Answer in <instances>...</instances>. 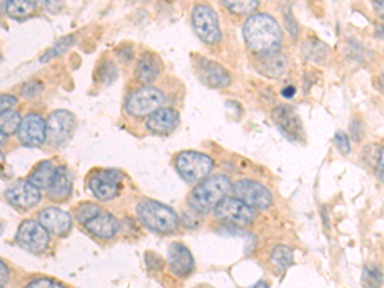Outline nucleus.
<instances>
[{"label": "nucleus", "instance_id": "30", "mask_svg": "<svg viewBox=\"0 0 384 288\" xmlns=\"http://www.w3.org/2000/svg\"><path fill=\"white\" fill-rule=\"evenodd\" d=\"M72 44L73 36H67V38L61 39V40L56 42V45H54L53 48L48 50L44 56H41V62H45V61H49V59H51V58H54V56L63 54L64 51H65V50H68Z\"/></svg>", "mask_w": 384, "mask_h": 288}, {"label": "nucleus", "instance_id": "24", "mask_svg": "<svg viewBox=\"0 0 384 288\" xmlns=\"http://www.w3.org/2000/svg\"><path fill=\"white\" fill-rule=\"evenodd\" d=\"M304 54L314 62H324L328 56L329 49L318 39H309L304 45Z\"/></svg>", "mask_w": 384, "mask_h": 288}, {"label": "nucleus", "instance_id": "27", "mask_svg": "<svg viewBox=\"0 0 384 288\" xmlns=\"http://www.w3.org/2000/svg\"><path fill=\"white\" fill-rule=\"evenodd\" d=\"M361 283L365 288H381L383 285V273L374 265H367L362 271Z\"/></svg>", "mask_w": 384, "mask_h": 288}, {"label": "nucleus", "instance_id": "17", "mask_svg": "<svg viewBox=\"0 0 384 288\" xmlns=\"http://www.w3.org/2000/svg\"><path fill=\"white\" fill-rule=\"evenodd\" d=\"M179 113L172 108H161L146 120V128L154 135H169L179 125Z\"/></svg>", "mask_w": 384, "mask_h": 288}, {"label": "nucleus", "instance_id": "20", "mask_svg": "<svg viewBox=\"0 0 384 288\" xmlns=\"http://www.w3.org/2000/svg\"><path fill=\"white\" fill-rule=\"evenodd\" d=\"M161 71H163V62L159 56H157L155 53H145L144 56H141L138 59V63L135 68V74L137 80L144 83H150L159 76Z\"/></svg>", "mask_w": 384, "mask_h": 288}, {"label": "nucleus", "instance_id": "10", "mask_svg": "<svg viewBox=\"0 0 384 288\" xmlns=\"http://www.w3.org/2000/svg\"><path fill=\"white\" fill-rule=\"evenodd\" d=\"M16 241L24 250L39 254L48 248L49 231L36 221H24L18 228Z\"/></svg>", "mask_w": 384, "mask_h": 288}, {"label": "nucleus", "instance_id": "11", "mask_svg": "<svg viewBox=\"0 0 384 288\" xmlns=\"http://www.w3.org/2000/svg\"><path fill=\"white\" fill-rule=\"evenodd\" d=\"M232 191L239 200L253 209H266L272 204V192L256 181H239L233 186Z\"/></svg>", "mask_w": 384, "mask_h": 288}, {"label": "nucleus", "instance_id": "16", "mask_svg": "<svg viewBox=\"0 0 384 288\" xmlns=\"http://www.w3.org/2000/svg\"><path fill=\"white\" fill-rule=\"evenodd\" d=\"M120 176L115 170H99L88 181V189L99 200H111L118 193Z\"/></svg>", "mask_w": 384, "mask_h": 288}, {"label": "nucleus", "instance_id": "8", "mask_svg": "<svg viewBox=\"0 0 384 288\" xmlns=\"http://www.w3.org/2000/svg\"><path fill=\"white\" fill-rule=\"evenodd\" d=\"M76 127V117L64 109L54 111L47 120V143L53 147L63 146L72 136Z\"/></svg>", "mask_w": 384, "mask_h": 288}, {"label": "nucleus", "instance_id": "31", "mask_svg": "<svg viewBox=\"0 0 384 288\" xmlns=\"http://www.w3.org/2000/svg\"><path fill=\"white\" fill-rule=\"evenodd\" d=\"M97 73H99V79L105 85L112 83L113 81L115 80L117 76H118V71H117L115 65L112 62H105V63L102 64L97 70Z\"/></svg>", "mask_w": 384, "mask_h": 288}, {"label": "nucleus", "instance_id": "37", "mask_svg": "<svg viewBox=\"0 0 384 288\" xmlns=\"http://www.w3.org/2000/svg\"><path fill=\"white\" fill-rule=\"evenodd\" d=\"M378 164L384 170V147H382L381 152L378 154Z\"/></svg>", "mask_w": 384, "mask_h": 288}, {"label": "nucleus", "instance_id": "4", "mask_svg": "<svg viewBox=\"0 0 384 288\" xmlns=\"http://www.w3.org/2000/svg\"><path fill=\"white\" fill-rule=\"evenodd\" d=\"M76 216L88 232L99 239H112L118 231L117 219L95 204L88 202L81 205L79 210H76Z\"/></svg>", "mask_w": 384, "mask_h": 288}, {"label": "nucleus", "instance_id": "12", "mask_svg": "<svg viewBox=\"0 0 384 288\" xmlns=\"http://www.w3.org/2000/svg\"><path fill=\"white\" fill-rule=\"evenodd\" d=\"M193 67L199 80L209 88H223L231 83V74L216 61L199 56L195 61Z\"/></svg>", "mask_w": 384, "mask_h": 288}, {"label": "nucleus", "instance_id": "15", "mask_svg": "<svg viewBox=\"0 0 384 288\" xmlns=\"http://www.w3.org/2000/svg\"><path fill=\"white\" fill-rule=\"evenodd\" d=\"M272 118L277 127L280 128V132L289 140L296 141L303 136V120H300L298 114L291 106L282 105L275 108L273 111Z\"/></svg>", "mask_w": 384, "mask_h": 288}, {"label": "nucleus", "instance_id": "19", "mask_svg": "<svg viewBox=\"0 0 384 288\" xmlns=\"http://www.w3.org/2000/svg\"><path fill=\"white\" fill-rule=\"evenodd\" d=\"M40 223L54 234H64L68 232L72 225V218L62 209L47 208L39 214Z\"/></svg>", "mask_w": 384, "mask_h": 288}, {"label": "nucleus", "instance_id": "6", "mask_svg": "<svg viewBox=\"0 0 384 288\" xmlns=\"http://www.w3.org/2000/svg\"><path fill=\"white\" fill-rule=\"evenodd\" d=\"M164 103L166 96L159 88L144 86L129 95L126 103V111L132 117H150L161 109Z\"/></svg>", "mask_w": 384, "mask_h": 288}, {"label": "nucleus", "instance_id": "22", "mask_svg": "<svg viewBox=\"0 0 384 288\" xmlns=\"http://www.w3.org/2000/svg\"><path fill=\"white\" fill-rule=\"evenodd\" d=\"M71 192H72V181L68 175V170L64 167H58L56 177L48 189L49 199L53 201L67 200Z\"/></svg>", "mask_w": 384, "mask_h": 288}, {"label": "nucleus", "instance_id": "13", "mask_svg": "<svg viewBox=\"0 0 384 288\" xmlns=\"http://www.w3.org/2000/svg\"><path fill=\"white\" fill-rule=\"evenodd\" d=\"M21 144L29 147H38L47 141V122L44 118L31 113L26 115L17 132Z\"/></svg>", "mask_w": 384, "mask_h": 288}, {"label": "nucleus", "instance_id": "34", "mask_svg": "<svg viewBox=\"0 0 384 288\" xmlns=\"http://www.w3.org/2000/svg\"><path fill=\"white\" fill-rule=\"evenodd\" d=\"M17 99L15 96L12 95H1L0 97V108H1V112H6V111H10V108L13 105H16Z\"/></svg>", "mask_w": 384, "mask_h": 288}, {"label": "nucleus", "instance_id": "39", "mask_svg": "<svg viewBox=\"0 0 384 288\" xmlns=\"http://www.w3.org/2000/svg\"><path fill=\"white\" fill-rule=\"evenodd\" d=\"M248 288H269V286H268V283L265 280H259V282H256L254 286Z\"/></svg>", "mask_w": 384, "mask_h": 288}, {"label": "nucleus", "instance_id": "29", "mask_svg": "<svg viewBox=\"0 0 384 288\" xmlns=\"http://www.w3.org/2000/svg\"><path fill=\"white\" fill-rule=\"evenodd\" d=\"M223 4L237 15H248L259 7V1H223Z\"/></svg>", "mask_w": 384, "mask_h": 288}, {"label": "nucleus", "instance_id": "28", "mask_svg": "<svg viewBox=\"0 0 384 288\" xmlns=\"http://www.w3.org/2000/svg\"><path fill=\"white\" fill-rule=\"evenodd\" d=\"M273 263L277 265L280 269H286L289 265L292 264L294 260V251L288 246L285 245H278L273 248L272 255H271Z\"/></svg>", "mask_w": 384, "mask_h": 288}, {"label": "nucleus", "instance_id": "9", "mask_svg": "<svg viewBox=\"0 0 384 288\" xmlns=\"http://www.w3.org/2000/svg\"><path fill=\"white\" fill-rule=\"evenodd\" d=\"M214 214L223 223L242 225L251 223L255 219L256 210L237 198H224L214 209Z\"/></svg>", "mask_w": 384, "mask_h": 288}, {"label": "nucleus", "instance_id": "32", "mask_svg": "<svg viewBox=\"0 0 384 288\" xmlns=\"http://www.w3.org/2000/svg\"><path fill=\"white\" fill-rule=\"evenodd\" d=\"M333 143L336 145V147L339 150V152H342L344 155L349 154L351 150V145L349 141V137L346 136V134H344V132L338 131L333 137Z\"/></svg>", "mask_w": 384, "mask_h": 288}, {"label": "nucleus", "instance_id": "36", "mask_svg": "<svg viewBox=\"0 0 384 288\" xmlns=\"http://www.w3.org/2000/svg\"><path fill=\"white\" fill-rule=\"evenodd\" d=\"M295 94H296V88H294V86H287V88H285L282 90V96H285V97H287V99L294 97Z\"/></svg>", "mask_w": 384, "mask_h": 288}, {"label": "nucleus", "instance_id": "1", "mask_svg": "<svg viewBox=\"0 0 384 288\" xmlns=\"http://www.w3.org/2000/svg\"><path fill=\"white\" fill-rule=\"evenodd\" d=\"M243 38L248 48L262 56L280 50L282 31L275 18L265 13H257L248 17L245 22Z\"/></svg>", "mask_w": 384, "mask_h": 288}, {"label": "nucleus", "instance_id": "7", "mask_svg": "<svg viewBox=\"0 0 384 288\" xmlns=\"http://www.w3.org/2000/svg\"><path fill=\"white\" fill-rule=\"evenodd\" d=\"M191 21L196 35L205 44H216L222 39L219 19L211 7L198 4L192 10Z\"/></svg>", "mask_w": 384, "mask_h": 288}, {"label": "nucleus", "instance_id": "21", "mask_svg": "<svg viewBox=\"0 0 384 288\" xmlns=\"http://www.w3.org/2000/svg\"><path fill=\"white\" fill-rule=\"evenodd\" d=\"M287 65V61L283 54H280L278 51L275 53H268V54H262L256 61V67L259 72L264 74L266 77H280V74L285 71Z\"/></svg>", "mask_w": 384, "mask_h": 288}, {"label": "nucleus", "instance_id": "23", "mask_svg": "<svg viewBox=\"0 0 384 288\" xmlns=\"http://www.w3.org/2000/svg\"><path fill=\"white\" fill-rule=\"evenodd\" d=\"M56 168L51 161L44 160L40 164L33 169L29 179L32 184H35L38 189H49L56 177Z\"/></svg>", "mask_w": 384, "mask_h": 288}, {"label": "nucleus", "instance_id": "2", "mask_svg": "<svg viewBox=\"0 0 384 288\" xmlns=\"http://www.w3.org/2000/svg\"><path fill=\"white\" fill-rule=\"evenodd\" d=\"M231 189V182L225 176H214L204 179L187 196V205L198 214H207L223 200Z\"/></svg>", "mask_w": 384, "mask_h": 288}, {"label": "nucleus", "instance_id": "38", "mask_svg": "<svg viewBox=\"0 0 384 288\" xmlns=\"http://www.w3.org/2000/svg\"><path fill=\"white\" fill-rule=\"evenodd\" d=\"M7 266L1 262V285H4V282L7 280Z\"/></svg>", "mask_w": 384, "mask_h": 288}, {"label": "nucleus", "instance_id": "14", "mask_svg": "<svg viewBox=\"0 0 384 288\" xmlns=\"http://www.w3.org/2000/svg\"><path fill=\"white\" fill-rule=\"evenodd\" d=\"M7 200L17 208L30 209L35 207L41 199L40 189L30 181H17L10 184L6 191Z\"/></svg>", "mask_w": 384, "mask_h": 288}, {"label": "nucleus", "instance_id": "3", "mask_svg": "<svg viewBox=\"0 0 384 288\" xmlns=\"http://www.w3.org/2000/svg\"><path fill=\"white\" fill-rule=\"evenodd\" d=\"M137 214L143 223L154 232H176L179 221L173 209L154 200H145L137 205Z\"/></svg>", "mask_w": 384, "mask_h": 288}, {"label": "nucleus", "instance_id": "5", "mask_svg": "<svg viewBox=\"0 0 384 288\" xmlns=\"http://www.w3.org/2000/svg\"><path fill=\"white\" fill-rule=\"evenodd\" d=\"M214 167L213 159L202 152H182L176 157V169L186 182H200Z\"/></svg>", "mask_w": 384, "mask_h": 288}, {"label": "nucleus", "instance_id": "25", "mask_svg": "<svg viewBox=\"0 0 384 288\" xmlns=\"http://www.w3.org/2000/svg\"><path fill=\"white\" fill-rule=\"evenodd\" d=\"M22 120L18 113L15 111H6L0 114V129L1 135H15L18 132Z\"/></svg>", "mask_w": 384, "mask_h": 288}, {"label": "nucleus", "instance_id": "35", "mask_svg": "<svg viewBox=\"0 0 384 288\" xmlns=\"http://www.w3.org/2000/svg\"><path fill=\"white\" fill-rule=\"evenodd\" d=\"M373 8L376 9V13L381 17H384V1L383 0H376L371 3Z\"/></svg>", "mask_w": 384, "mask_h": 288}, {"label": "nucleus", "instance_id": "40", "mask_svg": "<svg viewBox=\"0 0 384 288\" xmlns=\"http://www.w3.org/2000/svg\"><path fill=\"white\" fill-rule=\"evenodd\" d=\"M381 83H382V88H383L384 90V74L381 77Z\"/></svg>", "mask_w": 384, "mask_h": 288}, {"label": "nucleus", "instance_id": "33", "mask_svg": "<svg viewBox=\"0 0 384 288\" xmlns=\"http://www.w3.org/2000/svg\"><path fill=\"white\" fill-rule=\"evenodd\" d=\"M27 288H64L62 285L56 283L54 280L48 278H40V280H32Z\"/></svg>", "mask_w": 384, "mask_h": 288}, {"label": "nucleus", "instance_id": "18", "mask_svg": "<svg viewBox=\"0 0 384 288\" xmlns=\"http://www.w3.org/2000/svg\"><path fill=\"white\" fill-rule=\"evenodd\" d=\"M168 262L170 271L178 277H187L195 266L191 251L184 243L173 242L168 248Z\"/></svg>", "mask_w": 384, "mask_h": 288}, {"label": "nucleus", "instance_id": "26", "mask_svg": "<svg viewBox=\"0 0 384 288\" xmlns=\"http://www.w3.org/2000/svg\"><path fill=\"white\" fill-rule=\"evenodd\" d=\"M6 8L9 16L13 18H22L31 15L32 12L38 8V3L24 0H10L6 4Z\"/></svg>", "mask_w": 384, "mask_h": 288}]
</instances>
